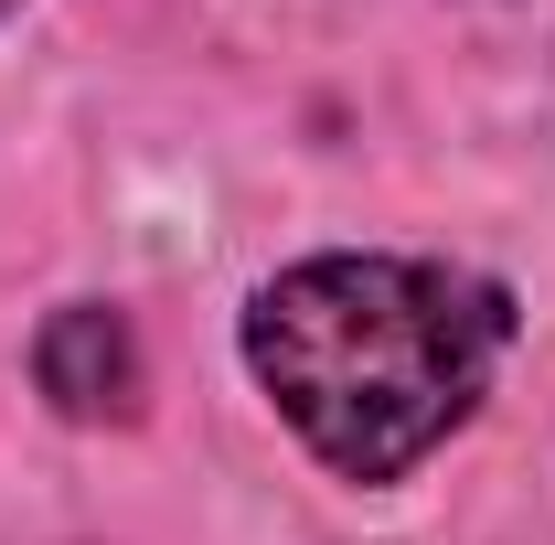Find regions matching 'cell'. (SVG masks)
Segmentation results:
<instances>
[{
    "label": "cell",
    "mask_w": 555,
    "mask_h": 545,
    "mask_svg": "<svg viewBox=\"0 0 555 545\" xmlns=\"http://www.w3.org/2000/svg\"><path fill=\"white\" fill-rule=\"evenodd\" d=\"M513 300L438 257H299L246 300V375L321 471L396 481L491 396Z\"/></svg>",
    "instance_id": "6da1fadb"
},
{
    "label": "cell",
    "mask_w": 555,
    "mask_h": 545,
    "mask_svg": "<svg viewBox=\"0 0 555 545\" xmlns=\"http://www.w3.org/2000/svg\"><path fill=\"white\" fill-rule=\"evenodd\" d=\"M33 375H43V396L65 417H129L139 407V342L129 321L107 310V300H65L43 332H33Z\"/></svg>",
    "instance_id": "7a4b0ae2"
},
{
    "label": "cell",
    "mask_w": 555,
    "mask_h": 545,
    "mask_svg": "<svg viewBox=\"0 0 555 545\" xmlns=\"http://www.w3.org/2000/svg\"><path fill=\"white\" fill-rule=\"evenodd\" d=\"M0 11H11V0H0Z\"/></svg>",
    "instance_id": "3957f363"
}]
</instances>
